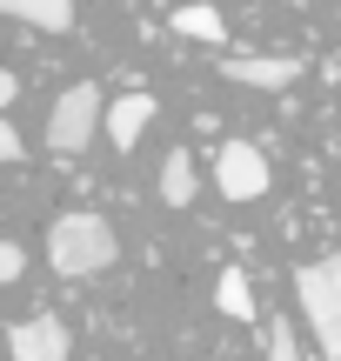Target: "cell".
<instances>
[{
  "mask_svg": "<svg viewBox=\"0 0 341 361\" xmlns=\"http://www.w3.org/2000/svg\"><path fill=\"white\" fill-rule=\"evenodd\" d=\"M120 255V234L107 214H94V207H74V214H61L47 228V268L61 274V281H87V274L114 268Z\"/></svg>",
  "mask_w": 341,
  "mask_h": 361,
  "instance_id": "6da1fadb",
  "label": "cell"
},
{
  "mask_svg": "<svg viewBox=\"0 0 341 361\" xmlns=\"http://www.w3.org/2000/svg\"><path fill=\"white\" fill-rule=\"evenodd\" d=\"M294 301H302V314H308L315 348L328 361H341V261H308V268L294 274Z\"/></svg>",
  "mask_w": 341,
  "mask_h": 361,
  "instance_id": "7a4b0ae2",
  "label": "cell"
},
{
  "mask_svg": "<svg viewBox=\"0 0 341 361\" xmlns=\"http://www.w3.org/2000/svg\"><path fill=\"white\" fill-rule=\"evenodd\" d=\"M101 87L94 80H74V87L54 101V114H47V154L54 161H74L80 147H94V128H101Z\"/></svg>",
  "mask_w": 341,
  "mask_h": 361,
  "instance_id": "3957f363",
  "label": "cell"
},
{
  "mask_svg": "<svg viewBox=\"0 0 341 361\" xmlns=\"http://www.w3.org/2000/svg\"><path fill=\"white\" fill-rule=\"evenodd\" d=\"M275 168H268V154L254 141H221V154H214V188H221V201H261Z\"/></svg>",
  "mask_w": 341,
  "mask_h": 361,
  "instance_id": "277c9868",
  "label": "cell"
},
{
  "mask_svg": "<svg viewBox=\"0 0 341 361\" xmlns=\"http://www.w3.org/2000/svg\"><path fill=\"white\" fill-rule=\"evenodd\" d=\"M221 74L235 80V87H254V94H281L302 80V61H288V54H228Z\"/></svg>",
  "mask_w": 341,
  "mask_h": 361,
  "instance_id": "5b68a950",
  "label": "cell"
},
{
  "mask_svg": "<svg viewBox=\"0 0 341 361\" xmlns=\"http://www.w3.org/2000/svg\"><path fill=\"white\" fill-rule=\"evenodd\" d=\"M67 322H54V314H27V322L7 328V355L13 361H67Z\"/></svg>",
  "mask_w": 341,
  "mask_h": 361,
  "instance_id": "8992f818",
  "label": "cell"
},
{
  "mask_svg": "<svg viewBox=\"0 0 341 361\" xmlns=\"http://www.w3.org/2000/svg\"><path fill=\"white\" fill-rule=\"evenodd\" d=\"M147 121H154V94H114L107 114H101V128H107V141H114V147H134L147 134Z\"/></svg>",
  "mask_w": 341,
  "mask_h": 361,
  "instance_id": "52a82bcc",
  "label": "cell"
},
{
  "mask_svg": "<svg viewBox=\"0 0 341 361\" xmlns=\"http://www.w3.org/2000/svg\"><path fill=\"white\" fill-rule=\"evenodd\" d=\"M174 34H181V40H201V47H221V40H228V20H221V7H208V0H187V7H174Z\"/></svg>",
  "mask_w": 341,
  "mask_h": 361,
  "instance_id": "ba28073f",
  "label": "cell"
},
{
  "mask_svg": "<svg viewBox=\"0 0 341 361\" xmlns=\"http://www.w3.org/2000/svg\"><path fill=\"white\" fill-rule=\"evenodd\" d=\"M7 20H27V27H47V34H67L74 27V0H0Z\"/></svg>",
  "mask_w": 341,
  "mask_h": 361,
  "instance_id": "9c48e42d",
  "label": "cell"
},
{
  "mask_svg": "<svg viewBox=\"0 0 341 361\" xmlns=\"http://www.w3.org/2000/svg\"><path fill=\"white\" fill-rule=\"evenodd\" d=\"M201 194V174H194V154H187V147H174L168 161H161V201L168 207H187Z\"/></svg>",
  "mask_w": 341,
  "mask_h": 361,
  "instance_id": "30bf717a",
  "label": "cell"
},
{
  "mask_svg": "<svg viewBox=\"0 0 341 361\" xmlns=\"http://www.w3.org/2000/svg\"><path fill=\"white\" fill-rule=\"evenodd\" d=\"M214 301H221L228 322H254V288L241 268H221V281H214Z\"/></svg>",
  "mask_w": 341,
  "mask_h": 361,
  "instance_id": "8fae6325",
  "label": "cell"
},
{
  "mask_svg": "<svg viewBox=\"0 0 341 361\" xmlns=\"http://www.w3.org/2000/svg\"><path fill=\"white\" fill-rule=\"evenodd\" d=\"M268 361H302V335H294V322L268 328Z\"/></svg>",
  "mask_w": 341,
  "mask_h": 361,
  "instance_id": "7c38bea8",
  "label": "cell"
},
{
  "mask_svg": "<svg viewBox=\"0 0 341 361\" xmlns=\"http://www.w3.org/2000/svg\"><path fill=\"white\" fill-rule=\"evenodd\" d=\"M20 268H27V247L20 241H0V281H20Z\"/></svg>",
  "mask_w": 341,
  "mask_h": 361,
  "instance_id": "4fadbf2b",
  "label": "cell"
},
{
  "mask_svg": "<svg viewBox=\"0 0 341 361\" xmlns=\"http://www.w3.org/2000/svg\"><path fill=\"white\" fill-rule=\"evenodd\" d=\"M20 154H27V147H20V134H13L7 121H0V161H20Z\"/></svg>",
  "mask_w": 341,
  "mask_h": 361,
  "instance_id": "5bb4252c",
  "label": "cell"
},
{
  "mask_svg": "<svg viewBox=\"0 0 341 361\" xmlns=\"http://www.w3.org/2000/svg\"><path fill=\"white\" fill-rule=\"evenodd\" d=\"M13 94H20V80H13L7 67H0V107H13Z\"/></svg>",
  "mask_w": 341,
  "mask_h": 361,
  "instance_id": "9a60e30c",
  "label": "cell"
}]
</instances>
